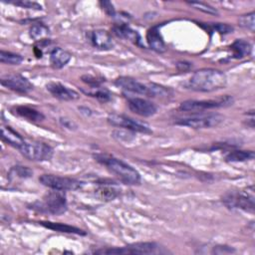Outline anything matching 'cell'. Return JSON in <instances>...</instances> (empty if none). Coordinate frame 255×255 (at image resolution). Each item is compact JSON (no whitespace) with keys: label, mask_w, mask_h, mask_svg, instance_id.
<instances>
[{"label":"cell","mask_w":255,"mask_h":255,"mask_svg":"<svg viewBox=\"0 0 255 255\" xmlns=\"http://www.w3.org/2000/svg\"><path fill=\"white\" fill-rule=\"evenodd\" d=\"M19 150L26 158L33 161L50 160L54 152L50 145L39 141H25Z\"/></svg>","instance_id":"cell-6"},{"label":"cell","mask_w":255,"mask_h":255,"mask_svg":"<svg viewBox=\"0 0 255 255\" xmlns=\"http://www.w3.org/2000/svg\"><path fill=\"white\" fill-rule=\"evenodd\" d=\"M83 92L85 94H87L91 97L97 98V99H99L100 101H103V102H107V101L111 100V98H112V95L110 94V92L106 89H102L100 86L91 87L88 90H83Z\"/></svg>","instance_id":"cell-25"},{"label":"cell","mask_w":255,"mask_h":255,"mask_svg":"<svg viewBox=\"0 0 255 255\" xmlns=\"http://www.w3.org/2000/svg\"><path fill=\"white\" fill-rule=\"evenodd\" d=\"M49 35V29L43 24H35L30 28V36L35 40H42Z\"/></svg>","instance_id":"cell-27"},{"label":"cell","mask_w":255,"mask_h":255,"mask_svg":"<svg viewBox=\"0 0 255 255\" xmlns=\"http://www.w3.org/2000/svg\"><path fill=\"white\" fill-rule=\"evenodd\" d=\"M15 5L18 6H22V7H26V8H35V9H41V5L35 3V2H30V1H17L14 2Z\"/></svg>","instance_id":"cell-33"},{"label":"cell","mask_w":255,"mask_h":255,"mask_svg":"<svg viewBox=\"0 0 255 255\" xmlns=\"http://www.w3.org/2000/svg\"><path fill=\"white\" fill-rule=\"evenodd\" d=\"M12 112L18 117L33 123H38L45 119V116L41 112L27 106H16L12 109Z\"/></svg>","instance_id":"cell-17"},{"label":"cell","mask_w":255,"mask_h":255,"mask_svg":"<svg viewBox=\"0 0 255 255\" xmlns=\"http://www.w3.org/2000/svg\"><path fill=\"white\" fill-rule=\"evenodd\" d=\"M159 245L154 242H137L124 247L96 250L97 254H155L160 253Z\"/></svg>","instance_id":"cell-5"},{"label":"cell","mask_w":255,"mask_h":255,"mask_svg":"<svg viewBox=\"0 0 255 255\" xmlns=\"http://www.w3.org/2000/svg\"><path fill=\"white\" fill-rule=\"evenodd\" d=\"M92 45L99 50H110L114 47L112 36L105 30H95L88 33Z\"/></svg>","instance_id":"cell-15"},{"label":"cell","mask_w":255,"mask_h":255,"mask_svg":"<svg viewBox=\"0 0 255 255\" xmlns=\"http://www.w3.org/2000/svg\"><path fill=\"white\" fill-rule=\"evenodd\" d=\"M188 4L190 6L196 8L197 10H200V11L204 12V13L211 14V15H217L218 14V11L214 7H212V6H210V5L206 4V3H202V2H188Z\"/></svg>","instance_id":"cell-30"},{"label":"cell","mask_w":255,"mask_h":255,"mask_svg":"<svg viewBox=\"0 0 255 255\" xmlns=\"http://www.w3.org/2000/svg\"><path fill=\"white\" fill-rule=\"evenodd\" d=\"M232 104V98L224 97L218 100H208V101H195L189 100L180 104L179 109L184 112H201L214 108L226 107Z\"/></svg>","instance_id":"cell-9"},{"label":"cell","mask_w":255,"mask_h":255,"mask_svg":"<svg viewBox=\"0 0 255 255\" xmlns=\"http://www.w3.org/2000/svg\"><path fill=\"white\" fill-rule=\"evenodd\" d=\"M223 116L219 114H208V115H196L184 119H179L175 122L176 125L185 126L192 128H209L217 127L223 122Z\"/></svg>","instance_id":"cell-7"},{"label":"cell","mask_w":255,"mask_h":255,"mask_svg":"<svg viewBox=\"0 0 255 255\" xmlns=\"http://www.w3.org/2000/svg\"><path fill=\"white\" fill-rule=\"evenodd\" d=\"M222 202L228 208H239L248 212H254L255 194L253 185L244 188L241 191H230L224 194Z\"/></svg>","instance_id":"cell-3"},{"label":"cell","mask_w":255,"mask_h":255,"mask_svg":"<svg viewBox=\"0 0 255 255\" xmlns=\"http://www.w3.org/2000/svg\"><path fill=\"white\" fill-rule=\"evenodd\" d=\"M113 31L118 37L127 39L135 45H139V43H140V37H139L138 33L136 31L132 30L129 26H128L126 24H118V25L114 26Z\"/></svg>","instance_id":"cell-18"},{"label":"cell","mask_w":255,"mask_h":255,"mask_svg":"<svg viewBox=\"0 0 255 255\" xmlns=\"http://www.w3.org/2000/svg\"><path fill=\"white\" fill-rule=\"evenodd\" d=\"M71 60V54L62 48H54L50 54V63L53 68L61 69Z\"/></svg>","instance_id":"cell-19"},{"label":"cell","mask_w":255,"mask_h":255,"mask_svg":"<svg viewBox=\"0 0 255 255\" xmlns=\"http://www.w3.org/2000/svg\"><path fill=\"white\" fill-rule=\"evenodd\" d=\"M46 88H47L48 92L53 97H55L61 101H74V100H77L80 98L79 94L76 91L69 89L60 83L51 82V83L47 84Z\"/></svg>","instance_id":"cell-14"},{"label":"cell","mask_w":255,"mask_h":255,"mask_svg":"<svg viewBox=\"0 0 255 255\" xmlns=\"http://www.w3.org/2000/svg\"><path fill=\"white\" fill-rule=\"evenodd\" d=\"M23 58L18 55L7 51H1L0 52V62L2 64H8V65H19L22 62Z\"/></svg>","instance_id":"cell-26"},{"label":"cell","mask_w":255,"mask_h":255,"mask_svg":"<svg viewBox=\"0 0 255 255\" xmlns=\"http://www.w3.org/2000/svg\"><path fill=\"white\" fill-rule=\"evenodd\" d=\"M95 158L106 168L118 176L124 183L127 184H137L140 181V175L137 170L132 166L126 163L125 161L116 158L109 154H96Z\"/></svg>","instance_id":"cell-2"},{"label":"cell","mask_w":255,"mask_h":255,"mask_svg":"<svg viewBox=\"0 0 255 255\" xmlns=\"http://www.w3.org/2000/svg\"><path fill=\"white\" fill-rule=\"evenodd\" d=\"M108 122L115 127L124 128L132 131H138L143 133L150 132V128L147 125L142 124L140 122H137L129 117H127L125 115H119V114H111L108 117Z\"/></svg>","instance_id":"cell-10"},{"label":"cell","mask_w":255,"mask_h":255,"mask_svg":"<svg viewBox=\"0 0 255 255\" xmlns=\"http://www.w3.org/2000/svg\"><path fill=\"white\" fill-rule=\"evenodd\" d=\"M230 50L232 52L233 58L241 59V58H244L251 54L252 46L249 42L242 40V39H238L231 44Z\"/></svg>","instance_id":"cell-21"},{"label":"cell","mask_w":255,"mask_h":255,"mask_svg":"<svg viewBox=\"0 0 255 255\" xmlns=\"http://www.w3.org/2000/svg\"><path fill=\"white\" fill-rule=\"evenodd\" d=\"M238 22L241 27L248 29L251 32H254V30H255V13L250 12L248 14L240 16Z\"/></svg>","instance_id":"cell-28"},{"label":"cell","mask_w":255,"mask_h":255,"mask_svg":"<svg viewBox=\"0 0 255 255\" xmlns=\"http://www.w3.org/2000/svg\"><path fill=\"white\" fill-rule=\"evenodd\" d=\"M235 252V250L231 247L228 246H216L214 247L212 253H216V254H222V253H233Z\"/></svg>","instance_id":"cell-34"},{"label":"cell","mask_w":255,"mask_h":255,"mask_svg":"<svg viewBox=\"0 0 255 255\" xmlns=\"http://www.w3.org/2000/svg\"><path fill=\"white\" fill-rule=\"evenodd\" d=\"M176 67L179 71L185 72V71H188L192 67V65L187 62H178V63H176Z\"/></svg>","instance_id":"cell-35"},{"label":"cell","mask_w":255,"mask_h":255,"mask_svg":"<svg viewBox=\"0 0 255 255\" xmlns=\"http://www.w3.org/2000/svg\"><path fill=\"white\" fill-rule=\"evenodd\" d=\"M146 41L148 46L157 53H164L166 51V47L164 41L159 33L158 27L154 26L150 28L146 33Z\"/></svg>","instance_id":"cell-16"},{"label":"cell","mask_w":255,"mask_h":255,"mask_svg":"<svg viewBox=\"0 0 255 255\" xmlns=\"http://www.w3.org/2000/svg\"><path fill=\"white\" fill-rule=\"evenodd\" d=\"M43 226L52 229V230H56V231H60V232H66V233H75V234H86L82 229L77 228L75 226H71L68 224H63V223H56V222H49V221H42L40 222Z\"/></svg>","instance_id":"cell-22"},{"label":"cell","mask_w":255,"mask_h":255,"mask_svg":"<svg viewBox=\"0 0 255 255\" xmlns=\"http://www.w3.org/2000/svg\"><path fill=\"white\" fill-rule=\"evenodd\" d=\"M32 175V171L26 167V166H21V165H16L13 166L9 172V177H19V178H27Z\"/></svg>","instance_id":"cell-29"},{"label":"cell","mask_w":255,"mask_h":255,"mask_svg":"<svg viewBox=\"0 0 255 255\" xmlns=\"http://www.w3.org/2000/svg\"><path fill=\"white\" fill-rule=\"evenodd\" d=\"M34 208L42 212L54 215H61L67 210L66 195L61 190L51 191L44 196L42 201L37 202Z\"/></svg>","instance_id":"cell-4"},{"label":"cell","mask_w":255,"mask_h":255,"mask_svg":"<svg viewBox=\"0 0 255 255\" xmlns=\"http://www.w3.org/2000/svg\"><path fill=\"white\" fill-rule=\"evenodd\" d=\"M100 4L102 5L103 9L107 12V14H109L110 16H115L116 12H115V8H114V5L109 2V1H101Z\"/></svg>","instance_id":"cell-32"},{"label":"cell","mask_w":255,"mask_h":255,"mask_svg":"<svg viewBox=\"0 0 255 255\" xmlns=\"http://www.w3.org/2000/svg\"><path fill=\"white\" fill-rule=\"evenodd\" d=\"M60 122H61V124H62L64 127L68 128H72V127H73V126H74V127H76V126L74 125V123H73V122H71V121H69V120H67V119H61V120H60Z\"/></svg>","instance_id":"cell-36"},{"label":"cell","mask_w":255,"mask_h":255,"mask_svg":"<svg viewBox=\"0 0 255 255\" xmlns=\"http://www.w3.org/2000/svg\"><path fill=\"white\" fill-rule=\"evenodd\" d=\"M116 85L125 91L144 95L147 97H153V84L144 85L129 77H121L116 80Z\"/></svg>","instance_id":"cell-11"},{"label":"cell","mask_w":255,"mask_h":255,"mask_svg":"<svg viewBox=\"0 0 255 255\" xmlns=\"http://www.w3.org/2000/svg\"><path fill=\"white\" fill-rule=\"evenodd\" d=\"M227 79L223 72L215 69H201L189 79L188 86L196 92H213L226 86Z\"/></svg>","instance_id":"cell-1"},{"label":"cell","mask_w":255,"mask_h":255,"mask_svg":"<svg viewBox=\"0 0 255 255\" xmlns=\"http://www.w3.org/2000/svg\"><path fill=\"white\" fill-rule=\"evenodd\" d=\"M212 29L216 30L220 34H227L233 31V28L227 24H222V23H217L212 25Z\"/></svg>","instance_id":"cell-31"},{"label":"cell","mask_w":255,"mask_h":255,"mask_svg":"<svg viewBox=\"0 0 255 255\" xmlns=\"http://www.w3.org/2000/svg\"><path fill=\"white\" fill-rule=\"evenodd\" d=\"M39 180L43 185L48 186L54 190L61 191L76 190L82 186V182L77 179L54 174H43L41 177H39Z\"/></svg>","instance_id":"cell-8"},{"label":"cell","mask_w":255,"mask_h":255,"mask_svg":"<svg viewBox=\"0 0 255 255\" xmlns=\"http://www.w3.org/2000/svg\"><path fill=\"white\" fill-rule=\"evenodd\" d=\"M1 138L8 144H10L18 149L26 141L17 131L12 129L10 127H5V126H3L1 128Z\"/></svg>","instance_id":"cell-20"},{"label":"cell","mask_w":255,"mask_h":255,"mask_svg":"<svg viewBox=\"0 0 255 255\" xmlns=\"http://www.w3.org/2000/svg\"><path fill=\"white\" fill-rule=\"evenodd\" d=\"M1 85L20 94H27L33 89V85L27 78L19 74H10L1 77Z\"/></svg>","instance_id":"cell-12"},{"label":"cell","mask_w":255,"mask_h":255,"mask_svg":"<svg viewBox=\"0 0 255 255\" xmlns=\"http://www.w3.org/2000/svg\"><path fill=\"white\" fill-rule=\"evenodd\" d=\"M128 106L131 112L141 117H150L156 113V107L151 102L141 98H129Z\"/></svg>","instance_id":"cell-13"},{"label":"cell","mask_w":255,"mask_h":255,"mask_svg":"<svg viewBox=\"0 0 255 255\" xmlns=\"http://www.w3.org/2000/svg\"><path fill=\"white\" fill-rule=\"evenodd\" d=\"M226 160L229 162H241L254 158L252 150H233L226 155Z\"/></svg>","instance_id":"cell-23"},{"label":"cell","mask_w":255,"mask_h":255,"mask_svg":"<svg viewBox=\"0 0 255 255\" xmlns=\"http://www.w3.org/2000/svg\"><path fill=\"white\" fill-rule=\"evenodd\" d=\"M96 195L101 200H113L119 194V190L111 185H101L95 190Z\"/></svg>","instance_id":"cell-24"}]
</instances>
